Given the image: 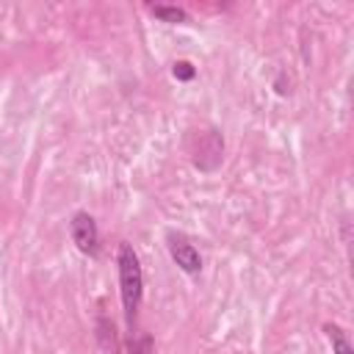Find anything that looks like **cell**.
<instances>
[{
  "instance_id": "cell-1",
  "label": "cell",
  "mask_w": 354,
  "mask_h": 354,
  "mask_svg": "<svg viewBox=\"0 0 354 354\" xmlns=\"http://www.w3.org/2000/svg\"><path fill=\"white\" fill-rule=\"evenodd\" d=\"M116 266H119V293H122L124 315H127V324L133 326L136 313L141 307V296H144V271H141V263H138L136 249L127 241L119 243Z\"/></svg>"
},
{
  "instance_id": "cell-2",
  "label": "cell",
  "mask_w": 354,
  "mask_h": 354,
  "mask_svg": "<svg viewBox=\"0 0 354 354\" xmlns=\"http://www.w3.org/2000/svg\"><path fill=\"white\" fill-rule=\"evenodd\" d=\"M69 235H72V243L83 254H97V249H100V230H97V221L88 213H75L72 216Z\"/></svg>"
},
{
  "instance_id": "cell-3",
  "label": "cell",
  "mask_w": 354,
  "mask_h": 354,
  "mask_svg": "<svg viewBox=\"0 0 354 354\" xmlns=\"http://www.w3.org/2000/svg\"><path fill=\"white\" fill-rule=\"evenodd\" d=\"M169 254H171V260L185 271V274H199V268H202V257H199V252H196V246L194 243H188L185 238H169Z\"/></svg>"
},
{
  "instance_id": "cell-4",
  "label": "cell",
  "mask_w": 354,
  "mask_h": 354,
  "mask_svg": "<svg viewBox=\"0 0 354 354\" xmlns=\"http://www.w3.org/2000/svg\"><path fill=\"white\" fill-rule=\"evenodd\" d=\"M324 332H326V337L332 343V354H354V348L348 343V335L337 324H324Z\"/></svg>"
},
{
  "instance_id": "cell-5",
  "label": "cell",
  "mask_w": 354,
  "mask_h": 354,
  "mask_svg": "<svg viewBox=\"0 0 354 354\" xmlns=\"http://www.w3.org/2000/svg\"><path fill=\"white\" fill-rule=\"evenodd\" d=\"M149 11L163 22H188V11L180 6H149Z\"/></svg>"
},
{
  "instance_id": "cell-6",
  "label": "cell",
  "mask_w": 354,
  "mask_h": 354,
  "mask_svg": "<svg viewBox=\"0 0 354 354\" xmlns=\"http://www.w3.org/2000/svg\"><path fill=\"white\" fill-rule=\"evenodd\" d=\"M171 72H174L177 80H191V77L196 75V69L191 66V61H177V64L171 66Z\"/></svg>"
}]
</instances>
